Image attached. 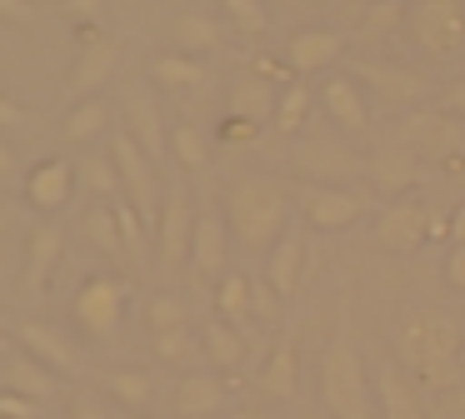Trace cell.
Instances as JSON below:
<instances>
[{"instance_id": "cell-1", "label": "cell", "mask_w": 465, "mask_h": 419, "mask_svg": "<svg viewBox=\"0 0 465 419\" xmlns=\"http://www.w3.org/2000/svg\"><path fill=\"white\" fill-rule=\"evenodd\" d=\"M285 215H291V190L275 175H241L225 190V225L245 255H271L275 239L285 235Z\"/></svg>"}, {"instance_id": "cell-2", "label": "cell", "mask_w": 465, "mask_h": 419, "mask_svg": "<svg viewBox=\"0 0 465 419\" xmlns=\"http://www.w3.org/2000/svg\"><path fill=\"white\" fill-rule=\"evenodd\" d=\"M401 359L425 389H450L460 379V325L455 315L420 309L401 325Z\"/></svg>"}, {"instance_id": "cell-3", "label": "cell", "mask_w": 465, "mask_h": 419, "mask_svg": "<svg viewBox=\"0 0 465 419\" xmlns=\"http://www.w3.org/2000/svg\"><path fill=\"white\" fill-rule=\"evenodd\" d=\"M321 399L331 409V419H371V385H365L361 349L351 345V329L345 325L321 359Z\"/></svg>"}, {"instance_id": "cell-4", "label": "cell", "mask_w": 465, "mask_h": 419, "mask_svg": "<svg viewBox=\"0 0 465 419\" xmlns=\"http://www.w3.org/2000/svg\"><path fill=\"white\" fill-rule=\"evenodd\" d=\"M125 299H131V285H125L121 275L81 279V289H75V299H71V315H75V325H81V335H91V339L115 335V325H121V315H125Z\"/></svg>"}, {"instance_id": "cell-5", "label": "cell", "mask_w": 465, "mask_h": 419, "mask_svg": "<svg viewBox=\"0 0 465 419\" xmlns=\"http://www.w3.org/2000/svg\"><path fill=\"white\" fill-rule=\"evenodd\" d=\"M111 160H115V175H121V190H125V200H131L135 210L145 215V225H151V235H155V219H161V190H155V160L145 155L141 145H135L125 130H115L111 135Z\"/></svg>"}, {"instance_id": "cell-6", "label": "cell", "mask_w": 465, "mask_h": 419, "mask_svg": "<svg viewBox=\"0 0 465 419\" xmlns=\"http://www.w3.org/2000/svg\"><path fill=\"white\" fill-rule=\"evenodd\" d=\"M395 135H401V145H411L415 155L440 160V165H450V160L465 155V125L450 110H411Z\"/></svg>"}, {"instance_id": "cell-7", "label": "cell", "mask_w": 465, "mask_h": 419, "mask_svg": "<svg viewBox=\"0 0 465 419\" xmlns=\"http://www.w3.org/2000/svg\"><path fill=\"white\" fill-rule=\"evenodd\" d=\"M291 165L311 185H345V180L365 175V160L341 140H301V145H291Z\"/></svg>"}, {"instance_id": "cell-8", "label": "cell", "mask_w": 465, "mask_h": 419, "mask_svg": "<svg viewBox=\"0 0 465 419\" xmlns=\"http://www.w3.org/2000/svg\"><path fill=\"white\" fill-rule=\"evenodd\" d=\"M191 235H195V210H191V190L171 185L161 200V219H155V255L165 269L191 265Z\"/></svg>"}, {"instance_id": "cell-9", "label": "cell", "mask_w": 465, "mask_h": 419, "mask_svg": "<svg viewBox=\"0 0 465 419\" xmlns=\"http://www.w3.org/2000/svg\"><path fill=\"white\" fill-rule=\"evenodd\" d=\"M411 30L425 45V55H455V50H465V5L460 0H420Z\"/></svg>"}, {"instance_id": "cell-10", "label": "cell", "mask_w": 465, "mask_h": 419, "mask_svg": "<svg viewBox=\"0 0 465 419\" xmlns=\"http://www.w3.org/2000/svg\"><path fill=\"white\" fill-rule=\"evenodd\" d=\"M425 239H430V210L420 200H391L375 215V245L391 249V255H411Z\"/></svg>"}, {"instance_id": "cell-11", "label": "cell", "mask_w": 465, "mask_h": 419, "mask_svg": "<svg viewBox=\"0 0 465 419\" xmlns=\"http://www.w3.org/2000/svg\"><path fill=\"white\" fill-rule=\"evenodd\" d=\"M75 190H81L75 165L61 155H51V160H41V165H31V175H25V205L41 210V215H61Z\"/></svg>"}, {"instance_id": "cell-12", "label": "cell", "mask_w": 465, "mask_h": 419, "mask_svg": "<svg viewBox=\"0 0 465 419\" xmlns=\"http://www.w3.org/2000/svg\"><path fill=\"white\" fill-rule=\"evenodd\" d=\"M301 215L311 229H345L365 215V200L341 185H305L301 190Z\"/></svg>"}, {"instance_id": "cell-13", "label": "cell", "mask_w": 465, "mask_h": 419, "mask_svg": "<svg viewBox=\"0 0 465 419\" xmlns=\"http://www.w3.org/2000/svg\"><path fill=\"white\" fill-rule=\"evenodd\" d=\"M355 80H365L385 105H415V100H425V90H430L420 70L391 65V60H355Z\"/></svg>"}, {"instance_id": "cell-14", "label": "cell", "mask_w": 465, "mask_h": 419, "mask_svg": "<svg viewBox=\"0 0 465 419\" xmlns=\"http://www.w3.org/2000/svg\"><path fill=\"white\" fill-rule=\"evenodd\" d=\"M15 349H25V355L41 359L45 369H55V375H75L71 339H65L55 325H45V319H25V325H15Z\"/></svg>"}, {"instance_id": "cell-15", "label": "cell", "mask_w": 465, "mask_h": 419, "mask_svg": "<svg viewBox=\"0 0 465 419\" xmlns=\"http://www.w3.org/2000/svg\"><path fill=\"white\" fill-rule=\"evenodd\" d=\"M225 255H231V225L215 210L195 215V235H191V269L195 275H225Z\"/></svg>"}, {"instance_id": "cell-16", "label": "cell", "mask_w": 465, "mask_h": 419, "mask_svg": "<svg viewBox=\"0 0 465 419\" xmlns=\"http://www.w3.org/2000/svg\"><path fill=\"white\" fill-rule=\"evenodd\" d=\"M345 40L335 35V30L325 25H311V30H295L291 45H285V65L295 70V75H315V70H331L335 60H341Z\"/></svg>"}, {"instance_id": "cell-17", "label": "cell", "mask_w": 465, "mask_h": 419, "mask_svg": "<svg viewBox=\"0 0 465 419\" xmlns=\"http://www.w3.org/2000/svg\"><path fill=\"white\" fill-rule=\"evenodd\" d=\"M321 105L331 115V125H341L345 135H365L371 130V110H365V95L355 85V75H331L321 85Z\"/></svg>"}, {"instance_id": "cell-18", "label": "cell", "mask_w": 465, "mask_h": 419, "mask_svg": "<svg viewBox=\"0 0 465 419\" xmlns=\"http://www.w3.org/2000/svg\"><path fill=\"white\" fill-rule=\"evenodd\" d=\"M365 175H371V185L381 190V195H401V190H411L415 180H420V155L395 140V145L375 150V155L365 160Z\"/></svg>"}, {"instance_id": "cell-19", "label": "cell", "mask_w": 465, "mask_h": 419, "mask_svg": "<svg viewBox=\"0 0 465 419\" xmlns=\"http://www.w3.org/2000/svg\"><path fill=\"white\" fill-rule=\"evenodd\" d=\"M115 65H121V45H115V35H101V40H91V45H81L75 70H71V100L95 95V90L115 75Z\"/></svg>"}, {"instance_id": "cell-20", "label": "cell", "mask_w": 465, "mask_h": 419, "mask_svg": "<svg viewBox=\"0 0 465 419\" xmlns=\"http://www.w3.org/2000/svg\"><path fill=\"white\" fill-rule=\"evenodd\" d=\"M121 130H125V135H131L151 160H161L165 150H171V135H165L161 105H155L145 90H131V95H125V125H121Z\"/></svg>"}, {"instance_id": "cell-21", "label": "cell", "mask_w": 465, "mask_h": 419, "mask_svg": "<svg viewBox=\"0 0 465 419\" xmlns=\"http://www.w3.org/2000/svg\"><path fill=\"white\" fill-rule=\"evenodd\" d=\"M61 255H65V229L51 225V219H45V225H35L31 239H25V289H31V295H41V289L51 285Z\"/></svg>"}, {"instance_id": "cell-22", "label": "cell", "mask_w": 465, "mask_h": 419, "mask_svg": "<svg viewBox=\"0 0 465 419\" xmlns=\"http://www.w3.org/2000/svg\"><path fill=\"white\" fill-rule=\"evenodd\" d=\"M301 275H305V235L301 229H285V235L275 239V249L265 255V285L281 299H291L295 289H301Z\"/></svg>"}, {"instance_id": "cell-23", "label": "cell", "mask_w": 465, "mask_h": 419, "mask_svg": "<svg viewBox=\"0 0 465 419\" xmlns=\"http://www.w3.org/2000/svg\"><path fill=\"white\" fill-rule=\"evenodd\" d=\"M255 385H261V395H271V399H291L295 395V385H301V345H295V335L275 339V349L261 365Z\"/></svg>"}, {"instance_id": "cell-24", "label": "cell", "mask_w": 465, "mask_h": 419, "mask_svg": "<svg viewBox=\"0 0 465 419\" xmlns=\"http://www.w3.org/2000/svg\"><path fill=\"white\" fill-rule=\"evenodd\" d=\"M225 404V385L215 375H181L171 389V409L181 419H205Z\"/></svg>"}, {"instance_id": "cell-25", "label": "cell", "mask_w": 465, "mask_h": 419, "mask_svg": "<svg viewBox=\"0 0 465 419\" xmlns=\"http://www.w3.org/2000/svg\"><path fill=\"white\" fill-rule=\"evenodd\" d=\"M105 130H111V105H105L101 95L71 100V110H65V120H61L65 145H91V140H101Z\"/></svg>"}, {"instance_id": "cell-26", "label": "cell", "mask_w": 465, "mask_h": 419, "mask_svg": "<svg viewBox=\"0 0 465 419\" xmlns=\"http://www.w3.org/2000/svg\"><path fill=\"white\" fill-rule=\"evenodd\" d=\"M275 85L271 80H261L255 70H245L241 80L231 85V115H241V120H255V125H271L275 120Z\"/></svg>"}, {"instance_id": "cell-27", "label": "cell", "mask_w": 465, "mask_h": 419, "mask_svg": "<svg viewBox=\"0 0 465 419\" xmlns=\"http://www.w3.org/2000/svg\"><path fill=\"white\" fill-rule=\"evenodd\" d=\"M171 45L181 50V55L205 60V55L221 50V25H215L211 15H201V10H185V15H175V25H171Z\"/></svg>"}, {"instance_id": "cell-28", "label": "cell", "mask_w": 465, "mask_h": 419, "mask_svg": "<svg viewBox=\"0 0 465 419\" xmlns=\"http://www.w3.org/2000/svg\"><path fill=\"white\" fill-rule=\"evenodd\" d=\"M55 369H45L41 359H31L25 349H15L11 359H5V389H15V395H25V399H51L55 395Z\"/></svg>"}, {"instance_id": "cell-29", "label": "cell", "mask_w": 465, "mask_h": 419, "mask_svg": "<svg viewBox=\"0 0 465 419\" xmlns=\"http://www.w3.org/2000/svg\"><path fill=\"white\" fill-rule=\"evenodd\" d=\"M215 309H221V319L225 325H235L245 339H251V315H255V305H251V275H221V285H215Z\"/></svg>"}, {"instance_id": "cell-30", "label": "cell", "mask_w": 465, "mask_h": 419, "mask_svg": "<svg viewBox=\"0 0 465 419\" xmlns=\"http://www.w3.org/2000/svg\"><path fill=\"white\" fill-rule=\"evenodd\" d=\"M201 355L211 359L215 369H241L245 365V335L235 325H225V319H211V325L201 329Z\"/></svg>"}, {"instance_id": "cell-31", "label": "cell", "mask_w": 465, "mask_h": 419, "mask_svg": "<svg viewBox=\"0 0 465 419\" xmlns=\"http://www.w3.org/2000/svg\"><path fill=\"white\" fill-rule=\"evenodd\" d=\"M105 395H111L125 414H145L151 399H155V379L145 375V369H111V375H105Z\"/></svg>"}, {"instance_id": "cell-32", "label": "cell", "mask_w": 465, "mask_h": 419, "mask_svg": "<svg viewBox=\"0 0 465 419\" xmlns=\"http://www.w3.org/2000/svg\"><path fill=\"white\" fill-rule=\"evenodd\" d=\"M205 60H195V55H181V50H165V55H155L151 60V80L155 85H165V90H195V85H205Z\"/></svg>"}, {"instance_id": "cell-33", "label": "cell", "mask_w": 465, "mask_h": 419, "mask_svg": "<svg viewBox=\"0 0 465 419\" xmlns=\"http://www.w3.org/2000/svg\"><path fill=\"white\" fill-rule=\"evenodd\" d=\"M375 389H381L385 419H420V395H415V385L395 365H385L381 375H375Z\"/></svg>"}, {"instance_id": "cell-34", "label": "cell", "mask_w": 465, "mask_h": 419, "mask_svg": "<svg viewBox=\"0 0 465 419\" xmlns=\"http://www.w3.org/2000/svg\"><path fill=\"white\" fill-rule=\"evenodd\" d=\"M81 229H85V239H91L105 259H121L125 255V239H121V225H115V210L111 205H95L91 215H85Z\"/></svg>"}, {"instance_id": "cell-35", "label": "cell", "mask_w": 465, "mask_h": 419, "mask_svg": "<svg viewBox=\"0 0 465 419\" xmlns=\"http://www.w3.org/2000/svg\"><path fill=\"white\" fill-rule=\"evenodd\" d=\"M191 325V305L181 295H151L145 299V329L165 335V329H185Z\"/></svg>"}, {"instance_id": "cell-36", "label": "cell", "mask_w": 465, "mask_h": 419, "mask_svg": "<svg viewBox=\"0 0 465 419\" xmlns=\"http://www.w3.org/2000/svg\"><path fill=\"white\" fill-rule=\"evenodd\" d=\"M171 155L185 170H205L211 165V140H205V130L201 125H171Z\"/></svg>"}, {"instance_id": "cell-37", "label": "cell", "mask_w": 465, "mask_h": 419, "mask_svg": "<svg viewBox=\"0 0 465 419\" xmlns=\"http://www.w3.org/2000/svg\"><path fill=\"white\" fill-rule=\"evenodd\" d=\"M305 115H311V90L295 80V85H285L281 100H275V120H271V125L281 130V135H295V130L305 125Z\"/></svg>"}, {"instance_id": "cell-38", "label": "cell", "mask_w": 465, "mask_h": 419, "mask_svg": "<svg viewBox=\"0 0 465 419\" xmlns=\"http://www.w3.org/2000/svg\"><path fill=\"white\" fill-rule=\"evenodd\" d=\"M75 175H81V190H91V195H101V200H115V190H121V175H115L111 155H85L81 165H75Z\"/></svg>"}, {"instance_id": "cell-39", "label": "cell", "mask_w": 465, "mask_h": 419, "mask_svg": "<svg viewBox=\"0 0 465 419\" xmlns=\"http://www.w3.org/2000/svg\"><path fill=\"white\" fill-rule=\"evenodd\" d=\"M111 210H115V225H121L125 255L141 259V255H145V239H151V225H145V215L131 205V200H111Z\"/></svg>"}, {"instance_id": "cell-40", "label": "cell", "mask_w": 465, "mask_h": 419, "mask_svg": "<svg viewBox=\"0 0 465 419\" xmlns=\"http://www.w3.org/2000/svg\"><path fill=\"white\" fill-rule=\"evenodd\" d=\"M195 349H201V339L191 335V325H185V329H165V335H151V355L161 359V365H185Z\"/></svg>"}, {"instance_id": "cell-41", "label": "cell", "mask_w": 465, "mask_h": 419, "mask_svg": "<svg viewBox=\"0 0 465 419\" xmlns=\"http://www.w3.org/2000/svg\"><path fill=\"white\" fill-rule=\"evenodd\" d=\"M401 20H405L401 0H371V5H365V15H361V35L365 40H385L395 25H401Z\"/></svg>"}, {"instance_id": "cell-42", "label": "cell", "mask_w": 465, "mask_h": 419, "mask_svg": "<svg viewBox=\"0 0 465 419\" xmlns=\"http://www.w3.org/2000/svg\"><path fill=\"white\" fill-rule=\"evenodd\" d=\"M221 5H225V15H231L235 25L245 30V35H261V30L271 25V20H265V5H261V0H221Z\"/></svg>"}, {"instance_id": "cell-43", "label": "cell", "mask_w": 465, "mask_h": 419, "mask_svg": "<svg viewBox=\"0 0 465 419\" xmlns=\"http://www.w3.org/2000/svg\"><path fill=\"white\" fill-rule=\"evenodd\" d=\"M0 419H41V399H25L15 389H0Z\"/></svg>"}, {"instance_id": "cell-44", "label": "cell", "mask_w": 465, "mask_h": 419, "mask_svg": "<svg viewBox=\"0 0 465 419\" xmlns=\"http://www.w3.org/2000/svg\"><path fill=\"white\" fill-rule=\"evenodd\" d=\"M255 135H261L255 120H241V115H225L221 120V140H225V145H251Z\"/></svg>"}, {"instance_id": "cell-45", "label": "cell", "mask_w": 465, "mask_h": 419, "mask_svg": "<svg viewBox=\"0 0 465 419\" xmlns=\"http://www.w3.org/2000/svg\"><path fill=\"white\" fill-rule=\"evenodd\" d=\"M275 299H281V295L265 285V275L251 279V305H255V315H261V319H275Z\"/></svg>"}, {"instance_id": "cell-46", "label": "cell", "mask_w": 465, "mask_h": 419, "mask_svg": "<svg viewBox=\"0 0 465 419\" xmlns=\"http://www.w3.org/2000/svg\"><path fill=\"white\" fill-rule=\"evenodd\" d=\"M0 20H5V25H31L35 5L31 0H0Z\"/></svg>"}, {"instance_id": "cell-47", "label": "cell", "mask_w": 465, "mask_h": 419, "mask_svg": "<svg viewBox=\"0 0 465 419\" xmlns=\"http://www.w3.org/2000/svg\"><path fill=\"white\" fill-rule=\"evenodd\" d=\"M255 75H261V80H271V85H275V80H281V85H295V80H291V70H285L281 65V60H271V55H255Z\"/></svg>"}, {"instance_id": "cell-48", "label": "cell", "mask_w": 465, "mask_h": 419, "mask_svg": "<svg viewBox=\"0 0 465 419\" xmlns=\"http://www.w3.org/2000/svg\"><path fill=\"white\" fill-rule=\"evenodd\" d=\"M21 125H25V110L0 90V130H21Z\"/></svg>"}, {"instance_id": "cell-49", "label": "cell", "mask_w": 465, "mask_h": 419, "mask_svg": "<svg viewBox=\"0 0 465 419\" xmlns=\"http://www.w3.org/2000/svg\"><path fill=\"white\" fill-rule=\"evenodd\" d=\"M445 279H450L455 289H465V245L450 249V259H445Z\"/></svg>"}, {"instance_id": "cell-50", "label": "cell", "mask_w": 465, "mask_h": 419, "mask_svg": "<svg viewBox=\"0 0 465 419\" xmlns=\"http://www.w3.org/2000/svg\"><path fill=\"white\" fill-rule=\"evenodd\" d=\"M445 110H450V115H460V120H465V75L455 80L450 90H445Z\"/></svg>"}, {"instance_id": "cell-51", "label": "cell", "mask_w": 465, "mask_h": 419, "mask_svg": "<svg viewBox=\"0 0 465 419\" xmlns=\"http://www.w3.org/2000/svg\"><path fill=\"white\" fill-rule=\"evenodd\" d=\"M101 5H105V0H65V10H71L75 20H95V15H101Z\"/></svg>"}, {"instance_id": "cell-52", "label": "cell", "mask_w": 465, "mask_h": 419, "mask_svg": "<svg viewBox=\"0 0 465 419\" xmlns=\"http://www.w3.org/2000/svg\"><path fill=\"white\" fill-rule=\"evenodd\" d=\"M65 419H111V414H105L95 399H81V404H71V414H65Z\"/></svg>"}, {"instance_id": "cell-53", "label": "cell", "mask_w": 465, "mask_h": 419, "mask_svg": "<svg viewBox=\"0 0 465 419\" xmlns=\"http://www.w3.org/2000/svg\"><path fill=\"white\" fill-rule=\"evenodd\" d=\"M11 175H15V150L0 140V180H11Z\"/></svg>"}, {"instance_id": "cell-54", "label": "cell", "mask_w": 465, "mask_h": 419, "mask_svg": "<svg viewBox=\"0 0 465 419\" xmlns=\"http://www.w3.org/2000/svg\"><path fill=\"white\" fill-rule=\"evenodd\" d=\"M450 245H465V205L450 215Z\"/></svg>"}, {"instance_id": "cell-55", "label": "cell", "mask_w": 465, "mask_h": 419, "mask_svg": "<svg viewBox=\"0 0 465 419\" xmlns=\"http://www.w3.org/2000/svg\"><path fill=\"white\" fill-rule=\"evenodd\" d=\"M231 419H275V414H265V409H241V414H231Z\"/></svg>"}, {"instance_id": "cell-56", "label": "cell", "mask_w": 465, "mask_h": 419, "mask_svg": "<svg viewBox=\"0 0 465 419\" xmlns=\"http://www.w3.org/2000/svg\"><path fill=\"white\" fill-rule=\"evenodd\" d=\"M0 229H11V210L0 205Z\"/></svg>"}, {"instance_id": "cell-57", "label": "cell", "mask_w": 465, "mask_h": 419, "mask_svg": "<svg viewBox=\"0 0 465 419\" xmlns=\"http://www.w3.org/2000/svg\"><path fill=\"white\" fill-rule=\"evenodd\" d=\"M121 419H145V414H125V409H121Z\"/></svg>"}, {"instance_id": "cell-58", "label": "cell", "mask_w": 465, "mask_h": 419, "mask_svg": "<svg viewBox=\"0 0 465 419\" xmlns=\"http://www.w3.org/2000/svg\"><path fill=\"white\" fill-rule=\"evenodd\" d=\"M0 279H5V259H0Z\"/></svg>"}, {"instance_id": "cell-59", "label": "cell", "mask_w": 465, "mask_h": 419, "mask_svg": "<svg viewBox=\"0 0 465 419\" xmlns=\"http://www.w3.org/2000/svg\"><path fill=\"white\" fill-rule=\"evenodd\" d=\"M0 349H5V339H0Z\"/></svg>"}, {"instance_id": "cell-60", "label": "cell", "mask_w": 465, "mask_h": 419, "mask_svg": "<svg viewBox=\"0 0 465 419\" xmlns=\"http://www.w3.org/2000/svg\"><path fill=\"white\" fill-rule=\"evenodd\" d=\"M365 5H371V0H365Z\"/></svg>"}]
</instances>
